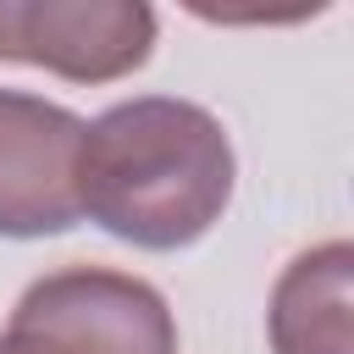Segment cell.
Here are the masks:
<instances>
[{
    "label": "cell",
    "instance_id": "obj_2",
    "mask_svg": "<svg viewBox=\"0 0 354 354\" xmlns=\"http://www.w3.org/2000/svg\"><path fill=\"white\" fill-rule=\"evenodd\" d=\"M0 354H177V321L144 277L61 266L22 288Z\"/></svg>",
    "mask_w": 354,
    "mask_h": 354
},
{
    "label": "cell",
    "instance_id": "obj_4",
    "mask_svg": "<svg viewBox=\"0 0 354 354\" xmlns=\"http://www.w3.org/2000/svg\"><path fill=\"white\" fill-rule=\"evenodd\" d=\"M83 122L39 94L0 88V238H50L77 227Z\"/></svg>",
    "mask_w": 354,
    "mask_h": 354
},
{
    "label": "cell",
    "instance_id": "obj_3",
    "mask_svg": "<svg viewBox=\"0 0 354 354\" xmlns=\"http://www.w3.org/2000/svg\"><path fill=\"white\" fill-rule=\"evenodd\" d=\"M155 11L138 0H0V61L66 83H111L149 61Z\"/></svg>",
    "mask_w": 354,
    "mask_h": 354
},
{
    "label": "cell",
    "instance_id": "obj_5",
    "mask_svg": "<svg viewBox=\"0 0 354 354\" xmlns=\"http://www.w3.org/2000/svg\"><path fill=\"white\" fill-rule=\"evenodd\" d=\"M266 332L277 354H354V249L343 238H326L282 266Z\"/></svg>",
    "mask_w": 354,
    "mask_h": 354
},
{
    "label": "cell",
    "instance_id": "obj_1",
    "mask_svg": "<svg viewBox=\"0 0 354 354\" xmlns=\"http://www.w3.org/2000/svg\"><path fill=\"white\" fill-rule=\"evenodd\" d=\"M227 127L171 94H138L83 122L77 210L133 249H188L232 205Z\"/></svg>",
    "mask_w": 354,
    "mask_h": 354
}]
</instances>
